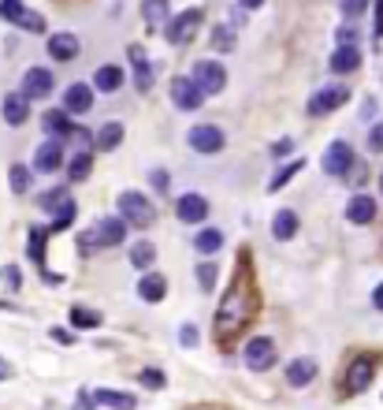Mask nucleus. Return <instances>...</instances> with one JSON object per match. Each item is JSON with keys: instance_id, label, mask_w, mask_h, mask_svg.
Masks as SVG:
<instances>
[{"instance_id": "obj_38", "label": "nucleus", "mask_w": 383, "mask_h": 410, "mask_svg": "<svg viewBox=\"0 0 383 410\" xmlns=\"http://www.w3.org/2000/svg\"><path fill=\"white\" fill-rule=\"evenodd\" d=\"M197 284H201V291H212V287H216V265H212V261L197 265Z\"/></svg>"}, {"instance_id": "obj_44", "label": "nucleus", "mask_w": 383, "mask_h": 410, "mask_svg": "<svg viewBox=\"0 0 383 410\" xmlns=\"http://www.w3.org/2000/svg\"><path fill=\"white\" fill-rule=\"evenodd\" d=\"M197 343V328L194 324H182V347H194Z\"/></svg>"}, {"instance_id": "obj_15", "label": "nucleus", "mask_w": 383, "mask_h": 410, "mask_svg": "<svg viewBox=\"0 0 383 410\" xmlns=\"http://www.w3.org/2000/svg\"><path fill=\"white\" fill-rule=\"evenodd\" d=\"M0 116H4L8 127H23L30 120V101L23 93H8L4 101H0Z\"/></svg>"}, {"instance_id": "obj_21", "label": "nucleus", "mask_w": 383, "mask_h": 410, "mask_svg": "<svg viewBox=\"0 0 383 410\" xmlns=\"http://www.w3.org/2000/svg\"><path fill=\"white\" fill-rule=\"evenodd\" d=\"M372 369H376V358L372 354H361L354 366H350V391H364L372 381Z\"/></svg>"}, {"instance_id": "obj_8", "label": "nucleus", "mask_w": 383, "mask_h": 410, "mask_svg": "<svg viewBox=\"0 0 383 410\" xmlns=\"http://www.w3.org/2000/svg\"><path fill=\"white\" fill-rule=\"evenodd\" d=\"M53 86H56V75L48 71V68H30L26 75H23V97L26 101H38V97H48L53 93Z\"/></svg>"}, {"instance_id": "obj_46", "label": "nucleus", "mask_w": 383, "mask_h": 410, "mask_svg": "<svg viewBox=\"0 0 383 410\" xmlns=\"http://www.w3.org/2000/svg\"><path fill=\"white\" fill-rule=\"evenodd\" d=\"M0 276H4L11 287H19V269H0Z\"/></svg>"}, {"instance_id": "obj_16", "label": "nucleus", "mask_w": 383, "mask_h": 410, "mask_svg": "<svg viewBox=\"0 0 383 410\" xmlns=\"http://www.w3.org/2000/svg\"><path fill=\"white\" fill-rule=\"evenodd\" d=\"M346 220L350 224H372L376 220V198L372 194H354V198H350V205H346Z\"/></svg>"}, {"instance_id": "obj_10", "label": "nucleus", "mask_w": 383, "mask_h": 410, "mask_svg": "<svg viewBox=\"0 0 383 410\" xmlns=\"http://www.w3.org/2000/svg\"><path fill=\"white\" fill-rule=\"evenodd\" d=\"M197 26H201V11L187 8L182 15H175V19L168 23V41H172V45H187V41L197 34Z\"/></svg>"}, {"instance_id": "obj_26", "label": "nucleus", "mask_w": 383, "mask_h": 410, "mask_svg": "<svg viewBox=\"0 0 383 410\" xmlns=\"http://www.w3.org/2000/svg\"><path fill=\"white\" fill-rule=\"evenodd\" d=\"M123 142V123L120 120H112V123H105L101 130H97V135H93V145H97V150H115V145H120Z\"/></svg>"}, {"instance_id": "obj_32", "label": "nucleus", "mask_w": 383, "mask_h": 410, "mask_svg": "<svg viewBox=\"0 0 383 410\" xmlns=\"http://www.w3.org/2000/svg\"><path fill=\"white\" fill-rule=\"evenodd\" d=\"M90 172H93V153H90V150H78V153L71 157V164H68V175L78 183V179H86Z\"/></svg>"}, {"instance_id": "obj_36", "label": "nucleus", "mask_w": 383, "mask_h": 410, "mask_svg": "<svg viewBox=\"0 0 383 410\" xmlns=\"http://www.w3.org/2000/svg\"><path fill=\"white\" fill-rule=\"evenodd\" d=\"M45 232L48 227H34V232H30V257L34 261H45Z\"/></svg>"}, {"instance_id": "obj_31", "label": "nucleus", "mask_w": 383, "mask_h": 410, "mask_svg": "<svg viewBox=\"0 0 383 410\" xmlns=\"http://www.w3.org/2000/svg\"><path fill=\"white\" fill-rule=\"evenodd\" d=\"M142 19L149 26H160L168 19V0H142Z\"/></svg>"}, {"instance_id": "obj_34", "label": "nucleus", "mask_w": 383, "mask_h": 410, "mask_svg": "<svg viewBox=\"0 0 383 410\" xmlns=\"http://www.w3.org/2000/svg\"><path fill=\"white\" fill-rule=\"evenodd\" d=\"M302 168H305V160H290V164H283V168L272 175V190H279L283 183H287V179H294V175L302 172Z\"/></svg>"}, {"instance_id": "obj_22", "label": "nucleus", "mask_w": 383, "mask_h": 410, "mask_svg": "<svg viewBox=\"0 0 383 410\" xmlns=\"http://www.w3.org/2000/svg\"><path fill=\"white\" fill-rule=\"evenodd\" d=\"M120 86H123V68H115V63H105V68H97V75H93V90L115 93Z\"/></svg>"}, {"instance_id": "obj_6", "label": "nucleus", "mask_w": 383, "mask_h": 410, "mask_svg": "<svg viewBox=\"0 0 383 410\" xmlns=\"http://www.w3.org/2000/svg\"><path fill=\"white\" fill-rule=\"evenodd\" d=\"M194 86L201 93H220L227 86V71L216 60H197L194 63Z\"/></svg>"}, {"instance_id": "obj_7", "label": "nucleus", "mask_w": 383, "mask_h": 410, "mask_svg": "<svg viewBox=\"0 0 383 410\" xmlns=\"http://www.w3.org/2000/svg\"><path fill=\"white\" fill-rule=\"evenodd\" d=\"M246 366L261 373V369H272L276 366V343L268 336H257V339H249L246 343Z\"/></svg>"}, {"instance_id": "obj_14", "label": "nucleus", "mask_w": 383, "mask_h": 410, "mask_svg": "<svg viewBox=\"0 0 383 410\" xmlns=\"http://www.w3.org/2000/svg\"><path fill=\"white\" fill-rule=\"evenodd\" d=\"M175 217L182 224H201L209 217V202L201 198V194H182V198L175 202Z\"/></svg>"}, {"instance_id": "obj_20", "label": "nucleus", "mask_w": 383, "mask_h": 410, "mask_svg": "<svg viewBox=\"0 0 383 410\" xmlns=\"http://www.w3.org/2000/svg\"><path fill=\"white\" fill-rule=\"evenodd\" d=\"M127 56H130V63H135V86L145 93L149 86H153V63L145 60V53H142L138 45H130V48H127Z\"/></svg>"}, {"instance_id": "obj_49", "label": "nucleus", "mask_w": 383, "mask_h": 410, "mask_svg": "<svg viewBox=\"0 0 383 410\" xmlns=\"http://www.w3.org/2000/svg\"><path fill=\"white\" fill-rule=\"evenodd\" d=\"M11 376V366H8V358H0V381H8Z\"/></svg>"}, {"instance_id": "obj_3", "label": "nucleus", "mask_w": 383, "mask_h": 410, "mask_svg": "<svg viewBox=\"0 0 383 410\" xmlns=\"http://www.w3.org/2000/svg\"><path fill=\"white\" fill-rule=\"evenodd\" d=\"M38 205H41L45 212H53V227H48V232H68V227H71V220H75V202L68 198V190H63V187L45 190L41 198H38Z\"/></svg>"}, {"instance_id": "obj_2", "label": "nucleus", "mask_w": 383, "mask_h": 410, "mask_svg": "<svg viewBox=\"0 0 383 410\" xmlns=\"http://www.w3.org/2000/svg\"><path fill=\"white\" fill-rule=\"evenodd\" d=\"M120 220H123L127 227H149V224L157 220V209H153V202H149L145 194L123 190V194H120Z\"/></svg>"}, {"instance_id": "obj_30", "label": "nucleus", "mask_w": 383, "mask_h": 410, "mask_svg": "<svg viewBox=\"0 0 383 410\" xmlns=\"http://www.w3.org/2000/svg\"><path fill=\"white\" fill-rule=\"evenodd\" d=\"M8 183H11L15 194H26L30 183H34V168H26V164H11V168H8Z\"/></svg>"}, {"instance_id": "obj_42", "label": "nucleus", "mask_w": 383, "mask_h": 410, "mask_svg": "<svg viewBox=\"0 0 383 410\" xmlns=\"http://www.w3.org/2000/svg\"><path fill=\"white\" fill-rule=\"evenodd\" d=\"M369 150H372V153H383V123H376V127L369 130Z\"/></svg>"}, {"instance_id": "obj_47", "label": "nucleus", "mask_w": 383, "mask_h": 410, "mask_svg": "<svg viewBox=\"0 0 383 410\" xmlns=\"http://www.w3.org/2000/svg\"><path fill=\"white\" fill-rule=\"evenodd\" d=\"M75 410H93V396H86V391H82V396L75 399Z\"/></svg>"}, {"instance_id": "obj_33", "label": "nucleus", "mask_w": 383, "mask_h": 410, "mask_svg": "<svg viewBox=\"0 0 383 410\" xmlns=\"http://www.w3.org/2000/svg\"><path fill=\"white\" fill-rule=\"evenodd\" d=\"M71 324H75V328H97V324H101V314H97V309L75 306V309H71Z\"/></svg>"}, {"instance_id": "obj_39", "label": "nucleus", "mask_w": 383, "mask_h": 410, "mask_svg": "<svg viewBox=\"0 0 383 410\" xmlns=\"http://www.w3.org/2000/svg\"><path fill=\"white\" fill-rule=\"evenodd\" d=\"M15 26H23V30H30V34H41V30H45V19H41L38 11H23V19L15 23Z\"/></svg>"}, {"instance_id": "obj_25", "label": "nucleus", "mask_w": 383, "mask_h": 410, "mask_svg": "<svg viewBox=\"0 0 383 410\" xmlns=\"http://www.w3.org/2000/svg\"><path fill=\"white\" fill-rule=\"evenodd\" d=\"M93 399L101 403V406H112V410H135L138 406V399L130 396V391H112V388H101Z\"/></svg>"}, {"instance_id": "obj_27", "label": "nucleus", "mask_w": 383, "mask_h": 410, "mask_svg": "<svg viewBox=\"0 0 383 410\" xmlns=\"http://www.w3.org/2000/svg\"><path fill=\"white\" fill-rule=\"evenodd\" d=\"M138 294H142L145 302H160L164 294H168V280H164V276H157V272H149V276H142Z\"/></svg>"}, {"instance_id": "obj_50", "label": "nucleus", "mask_w": 383, "mask_h": 410, "mask_svg": "<svg viewBox=\"0 0 383 410\" xmlns=\"http://www.w3.org/2000/svg\"><path fill=\"white\" fill-rule=\"evenodd\" d=\"M238 4H242V8H261L264 0H238Z\"/></svg>"}, {"instance_id": "obj_23", "label": "nucleus", "mask_w": 383, "mask_h": 410, "mask_svg": "<svg viewBox=\"0 0 383 410\" xmlns=\"http://www.w3.org/2000/svg\"><path fill=\"white\" fill-rule=\"evenodd\" d=\"M272 235H276L279 242H287V239L298 235V212H294V209H279V212H276V217H272Z\"/></svg>"}, {"instance_id": "obj_13", "label": "nucleus", "mask_w": 383, "mask_h": 410, "mask_svg": "<svg viewBox=\"0 0 383 410\" xmlns=\"http://www.w3.org/2000/svg\"><path fill=\"white\" fill-rule=\"evenodd\" d=\"M90 108H93V86H86V82L68 86V93H63V112H68V116H86Z\"/></svg>"}, {"instance_id": "obj_51", "label": "nucleus", "mask_w": 383, "mask_h": 410, "mask_svg": "<svg viewBox=\"0 0 383 410\" xmlns=\"http://www.w3.org/2000/svg\"><path fill=\"white\" fill-rule=\"evenodd\" d=\"M379 187H383V175H379Z\"/></svg>"}, {"instance_id": "obj_17", "label": "nucleus", "mask_w": 383, "mask_h": 410, "mask_svg": "<svg viewBox=\"0 0 383 410\" xmlns=\"http://www.w3.org/2000/svg\"><path fill=\"white\" fill-rule=\"evenodd\" d=\"M357 68H361L357 45H339L335 53H331V71H335V75H354Z\"/></svg>"}, {"instance_id": "obj_29", "label": "nucleus", "mask_w": 383, "mask_h": 410, "mask_svg": "<svg viewBox=\"0 0 383 410\" xmlns=\"http://www.w3.org/2000/svg\"><path fill=\"white\" fill-rule=\"evenodd\" d=\"M153 261H157V246L149 239H138L135 246H130V265H135V269H149Z\"/></svg>"}, {"instance_id": "obj_35", "label": "nucleus", "mask_w": 383, "mask_h": 410, "mask_svg": "<svg viewBox=\"0 0 383 410\" xmlns=\"http://www.w3.org/2000/svg\"><path fill=\"white\" fill-rule=\"evenodd\" d=\"M23 0H0V19L4 23H19L23 19Z\"/></svg>"}, {"instance_id": "obj_40", "label": "nucleus", "mask_w": 383, "mask_h": 410, "mask_svg": "<svg viewBox=\"0 0 383 410\" xmlns=\"http://www.w3.org/2000/svg\"><path fill=\"white\" fill-rule=\"evenodd\" d=\"M138 381H142L145 388H153V391H160L164 384H168V381H164V373H160V369H142V373H138Z\"/></svg>"}, {"instance_id": "obj_18", "label": "nucleus", "mask_w": 383, "mask_h": 410, "mask_svg": "<svg viewBox=\"0 0 383 410\" xmlns=\"http://www.w3.org/2000/svg\"><path fill=\"white\" fill-rule=\"evenodd\" d=\"M316 373H320V366H316L313 358H294V362L287 366V384L290 388H305V384H313Z\"/></svg>"}, {"instance_id": "obj_9", "label": "nucleus", "mask_w": 383, "mask_h": 410, "mask_svg": "<svg viewBox=\"0 0 383 410\" xmlns=\"http://www.w3.org/2000/svg\"><path fill=\"white\" fill-rule=\"evenodd\" d=\"M172 101H175V108H179V112H194V108H201L205 93L194 86V78L179 75V78H172Z\"/></svg>"}, {"instance_id": "obj_45", "label": "nucleus", "mask_w": 383, "mask_h": 410, "mask_svg": "<svg viewBox=\"0 0 383 410\" xmlns=\"http://www.w3.org/2000/svg\"><path fill=\"white\" fill-rule=\"evenodd\" d=\"M290 150H294V138H283V142H276V145H272V153H276V157H287Z\"/></svg>"}, {"instance_id": "obj_11", "label": "nucleus", "mask_w": 383, "mask_h": 410, "mask_svg": "<svg viewBox=\"0 0 383 410\" xmlns=\"http://www.w3.org/2000/svg\"><path fill=\"white\" fill-rule=\"evenodd\" d=\"M350 168H354V150H350V142H331L327 153H324V172L339 179Z\"/></svg>"}, {"instance_id": "obj_12", "label": "nucleus", "mask_w": 383, "mask_h": 410, "mask_svg": "<svg viewBox=\"0 0 383 410\" xmlns=\"http://www.w3.org/2000/svg\"><path fill=\"white\" fill-rule=\"evenodd\" d=\"M63 168V142L56 138H48L38 145V153H34V172H45V175H53Z\"/></svg>"}, {"instance_id": "obj_19", "label": "nucleus", "mask_w": 383, "mask_h": 410, "mask_svg": "<svg viewBox=\"0 0 383 410\" xmlns=\"http://www.w3.org/2000/svg\"><path fill=\"white\" fill-rule=\"evenodd\" d=\"M41 123H45V130L53 135L56 142H63V138H71V130H75V123H71V116L63 108H48L45 116H41Z\"/></svg>"}, {"instance_id": "obj_48", "label": "nucleus", "mask_w": 383, "mask_h": 410, "mask_svg": "<svg viewBox=\"0 0 383 410\" xmlns=\"http://www.w3.org/2000/svg\"><path fill=\"white\" fill-rule=\"evenodd\" d=\"M372 306H376V309H383V284L372 291Z\"/></svg>"}, {"instance_id": "obj_41", "label": "nucleus", "mask_w": 383, "mask_h": 410, "mask_svg": "<svg viewBox=\"0 0 383 410\" xmlns=\"http://www.w3.org/2000/svg\"><path fill=\"white\" fill-rule=\"evenodd\" d=\"M364 4H369V0H342V15L346 19H357V15L364 11Z\"/></svg>"}, {"instance_id": "obj_37", "label": "nucleus", "mask_w": 383, "mask_h": 410, "mask_svg": "<svg viewBox=\"0 0 383 410\" xmlns=\"http://www.w3.org/2000/svg\"><path fill=\"white\" fill-rule=\"evenodd\" d=\"M231 45H235V34H231L227 26H220L212 34V48H216V53H231Z\"/></svg>"}, {"instance_id": "obj_24", "label": "nucleus", "mask_w": 383, "mask_h": 410, "mask_svg": "<svg viewBox=\"0 0 383 410\" xmlns=\"http://www.w3.org/2000/svg\"><path fill=\"white\" fill-rule=\"evenodd\" d=\"M48 56L53 60H75L78 56V38L75 34H53L48 38Z\"/></svg>"}, {"instance_id": "obj_1", "label": "nucleus", "mask_w": 383, "mask_h": 410, "mask_svg": "<svg viewBox=\"0 0 383 410\" xmlns=\"http://www.w3.org/2000/svg\"><path fill=\"white\" fill-rule=\"evenodd\" d=\"M127 239V224L120 217H105V220H97L93 227H86L78 239V250L82 254H97V250H108V246H120Z\"/></svg>"}, {"instance_id": "obj_5", "label": "nucleus", "mask_w": 383, "mask_h": 410, "mask_svg": "<svg viewBox=\"0 0 383 410\" xmlns=\"http://www.w3.org/2000/svg\"><path fill=\"white\" fill-rule=\"evenodd\" d=\"M350 101V86H342V82H335V86H324L316 90L309 97V116H327V112H335Z\"/></svg>"}, {"instance_id": "obj_28", "label": "nucleus", "mask_w": 383, "mask_h": 410, "mask_svg": "<svg viewBox=\"0 0 383 410\" xmlns=\"http://www.w3.org/2000/svg\"><path fill=\"white\" fill-rule=\"evenodd\" d=\"M194 246H197V254L212 257V254L224 246V232H220V227H201V232L194 235Z\"/></svg>"}, {"instance_id": "obj_4", "label": "nucleus", "mask_w": 383, "mask_h": 410, "mask_svg": "<svg viewBox=\"0 0 383 410\" xmlns=\"http://www.w3.org/2000/svg\"><path fill=\"white\" fill-rule=\"evenodd\" d=\"M187 142H190L194 153H220L224 145H227V135L216 123H197V127H190Z\"/></svg>"}, {"instance_id": "obj_43", "label": "nucleus", "mask_w": 383, "mask_h": 410, "mask_svg": "<svg viewBox=\"0 0 383 410\" xmlns=\"http://www.w3.org/2000/svg\"><path fill=\"white\" fill-rule=\"evenodd\" d=\"M339 45H357V30L354 26H342L339 30Z\"/></svg>"}]
</instances>
